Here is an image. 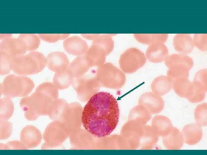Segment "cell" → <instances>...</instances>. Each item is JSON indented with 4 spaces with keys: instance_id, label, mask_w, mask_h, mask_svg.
Masks as SVG:
<instances>
[{
    "instance_id": "6da1fadb",
    "label": "cell",
    "mask_w": 207,
    "mask_h": 155,
    "mask_svg": "<svg viewBox=\"0 0 207 155\" xmlns=\"http://www.w3.org/2000/svg\"><path fill=\"white\" fill-rule=\"evenodd\" d=\"M119 109L117 101L110 93L96 92L89 98L83 111L81 121L85 129L98 138L110 135L118 124Z\"/></svg>"
},
{
    "instance_id": "7a4b0ae2",
    "label": "cell",
    "mask_w": 207,
    "mask_h": 155,
    "mask_svg": "<svg viewBox=\"0 0 207 155\" xmlns=\"http://www.w3.org/2000/svg\"><path fill=\"white\" fill-rule=\"evenodd\" d=\"M57 88L52 83H43L30 96L22 98L20 105L26 118L34 120L41 115L47 114L54 104L57 96Z\"/></svg>"
},
{
    "instance_id": "3957f363",
    "label": "cell",
    "mask_w": 207,
    "mask_h": 155,
    "mask_svg": "<svg viewBox=\"0 0 207 155\" xmlns=\"http://www.w3.org/2000/svg\"><path fill=\"white\" fill-rule=\"evenodd\" d=\"M47 63L46 58L41 53L32 51L13 59L12 70L22 75L37 74L42 71Z\"/></svg>"
},
{
    "instance_id": "277c9868",
    "label": "cell",
    "mask_w": 207,
    "mask_h": 155,
    "mask_svg": "<svg viewBox=\"0 0 207 155\" xmlns=\"http://www.w3.org/2000/svg\"><path fill=\"white\" fill-rule=\"evenodd\" d=\"M34 86V82L30 78L11 74L5 78L1 85V91L9 98L23 97L28 95Z\"/></svg>"
},
{
    "instance_id": "5b68a950",
    "label": "cell",
    "mask_w": 207,
    "mask_h": 155,
    "mask_svg": "<svg viewBox=\"0 0 207 155\" xmlns=\"http://www.w3.org/2000/svg\"><path fill=\"white\" fill-rule=\"evenodd\" d=\"M95 77L100 86L114 89L122 88L126 81L124 73L110 63L99 67Z\"/></svg>"
},
{
    "instance_id": "8992f818",
    "label": "cell",
    "mask_w": 207,
    "mask_h": 155,
    "mask_svg": "<svg viewBox=\"0 0 207 155\" xmlns=\"http://www.w3.org/2000/svg\"><path fill=\"white\" fill-rule=\"evenodd\" d=\"M146 61L144 54L138 49L132 48L127 49L121 55L119 64L123 73L131 74L142 67Z\"/></svg>"
},
{
    "instance_id": "52a82bcc",
    "label": "cell",
    "mask_w": 207,
    "mask_h": 155,
    "mask_svg": "<svg viewBox=\"0 0 207 155\" xmlns=\"http://www.w3.org/2000/svg\"><path fill=\"white\" fill-rule=\"evenodd\" d=\"M0 51L13 59L25 54L28 51L24 42L18 38H9L2 40L0 43Z\"/></svg>"
},
{
    "instance_id": "ba28073f",
    "label": "cell",
    "mask_w": 207,
    "mask_h": 155,
    "mask_svg": "<svg viewBox=\"0 0 207 155\" xmlns=\"http://www.w3.org/2000/svg\"><path fill=\"white\" fill-rule=\"evenodd\" d=\"M139 103L152 114L160 112L164 106V100L160 96L149 92L144 93L141 96Z\"/></svg>"
},
{
    "instance_id": "9c48e42d",
    "label": "cell",
    "mask_w": 207,
    "mask_h": 155,
    "mask_svg": "<svg viewBox=\"0 0 207 155\" xmlns=\"http://www.w3.org/2000/svg\"><path fill=\"white\" fill-rule=\"evenodd\" d=\"M63 45L66 52L75 56L85 55L89 48L86 42L77 36H73L66 38L64 41Z\"/></svg>"
},
{
    "instance_id": "30bf717a",
    "label": "cell",
    "mask_w": 207,
    "mask_h": 155,
    "mask_svg": "<svg viewBox=\"0 0 207 155\" xmlns=\"http://www.w3.org/2000/svg\"><path fill=\"white\" fill-rule=\"evenodd\" d=\"M46 59L48 68L55 72L68 68L70 64L67 56L63 52H52L48 55Z\"/></svg>"
},
{
    "instance_id": "8fae6325",
    "label": "cell",
    "mask_w": 207,
    "mask_h": 155,
    "mask_svg": "<svg viewBox=\"0 0 207 155\" xmlns=\"http://www.w3.org/2000/svg\"><path fill=\"white\" fill-rule=\"evenodd\" d=\"M41 139L42 135L40 131L32 125L25 127L21 133V141L27 148H32L38 146Z\"/></svg>"
},
{
    "instance_id": "7c38bea8",
    "label": "cell",
    "mask_w": 207,
    "mask_h": 155,
    "mask_svg": "<svg viewBox=\"0 0 207 155\" xmlns=\"http://www.w3.org/2000/svg\"><path fill=\"white\" fill-rule=\"evenodd\" d=\"M168 55L167 47L164 43H155L150 45L145 53L147 60L154 63L163 62Z\"/></svg>"
},
{
    "instance_id": "4fadbf2b",
    "label": "cell",
    "mask_w": 207,
    "mask_h": 155,
    "mask_svg": "<svg viewBox=\"0 0 207 155\" xmlns=\"http://www.w3.org/2000/svg\"><path fill=\"white\" fill-rule=\"evenodd\" d=\"M182 133L184 142L188 145H195L201 139L203 132L201 127L195 123H189L183 127Z\"/></svg>"
},
{
    "instance_id": "5bb4252c",
    "label": "cell",
    "mask_w": 207,
    "mask_h": 155,
    "mask_svg": "<svg viewBox=\"0 0 207 155\" xmlns=\"http://www.w3.org/2000/svg\"><path fill=\"white\" fill-rule=\"evenodd\" d=\"M162 137L163 145L167 149L179 150L183 146L184 141L182 133L175 127H173L169 133Z\"/></svg>"
},
{
    "instance_id": "9a60e30c",
    "label": "cell",
    "mask_w": 207,
    "mask_h": 155,
    "mask_svg": "<svg viewBox=\"0 0 207 155\" xmlns=\"http://www.w3.org/2000/svg\"><path fill=\"white\" fill-rule=\"evenodd\" d=\"M172 88L177 95L185 98L188 101L194 91L192 82H191L188 78H180L173 81Z\"/></svg>"
},
{
    "instance_id": "2e32d148",
    "label": "cell",
    "mask_w": 207,
    "mask_h": 155,
    "mask_svg": "<svg viewBox=\"0 0 207 155\" xmlns=\"http://www.w3.org/2000/svg\"><path fill=\"white\" fill-rule=\"evenodd\" d=\"M173 43L176 51L185 55L191 53L194 46L193 38L187 34H176L173 38Z\"/></svg>"
},
{
    "instance_id": "e0dca14e",
    "label": "cell",
    "mask_w": 207,
    "mask_h": 155,
    "mask_svg": "<svg viewBox=\"0 0 207 155\" xmlns=\"http://www.w3.org/2000/svg\"><path fill=\"white\" fill-rule=\"evenodd\" d=\"M85 55L90 66L99 67L104 63L106 54L100 46L92 44L88 48Z\"/></svg>"
},
{
    "instance_id": "ac0fdd59",
    "label": "cell",
    "mask_w": 207,
    "mask_h": 155,
    "mask_svg": "<svg viewBox=\"0 0 207 155\" xmlns=\"http://www.w3.org/2000/svg\"><path fill=\"white\" fill-rule=\"evenodd\" d=\"M173 81L167 76L160 75L155 78L151 84L154 94L162 96L167 94L172 88Z\"/></svg>"
},
{
    "instance_id": "d6986e66",
    "label": "cell",
    "mask_w": 207,
    "mask_h": 155,
    "mask_svg": "<svg viewBox=\"0 0 207 155\" xmlns=\"http://www.w3.org/2000/svg\"><path fill=\"white\" fill-rule=\"evenodd\" d=\"M91 67L84 55L76 57L68 68L75 78L83 76Z\"/></svg>"
},
{
    "instance_id": "ffe728a7",
    "label": "cell",
    "mask_w": 207,
    "mask_h": 155,
    "mask_svg": "<svg viewBox=\"0 0 207 155\" xmlns=\"http://www.w3.org/2000/svg\"><path fill=\"white\" fill-rule=\"evenodd\" d=\"M152 125L157 134L162 137L169 133L173 127L170 119L162 115L154 117L152 120Z\"/></svg>"
},
{
    "instance_id": "44dd1931",
    "label": "cell",
    "mask_w": 207,
    "mask_h": 155,
    "mask_svg": "<svg viewBox=\"0 0 207 155\" xmlns=\"http://www.w3.org/2000/svg\"><path fill=\"white\" fill-rule=\"evenodd\" d=\"M74 78L71 71L68 68L56 72L53 81L57 88L62 90L67 88L72 84Z\"/></svg>"
},
{
    "instance_id": "7402d4cb",
    "label": "cell",
    "mask_w": 207,
    "mask_h": 155,
    "mask_svg": "<svg viewBox=\"0 0 207 155\" xmlns=\"http://www.w3.org/2000/svg\"><path fill=\"white\" fill-rule=\"evenodd\" d=\"M165 64L168 68L175 65L185 66L190 70L193 65L192 59L184 54H174L168 55L164 60Z\"/></svg>"
},
{
    "instance_id": "603a6c76",
    "label": "cell",
    "mask_w": 207,
    "mask_h": 155,
    "mask_svg": "<svg viewBox=\"0 0 207 155\" xmlns=\"http://www.w3.org/2000/svg\"><path fill=\"white\" fill-rule=\"evenodd\" d=\"M168 68L167 76L172 81L180 78H188L190 70L185 66L175 65L171 66Z\"/></svg>"
},
{
    "instance_id": "cb8c5ba5",
    "label": "cell",
    "mask_w": 207,
    "mask_h": 155,
    "mask_svg": "<svg viewBox=\"0 0 207 155\" xmlns=\"http://www.w3.org/2000/svg\"><path fill=\"white\" fill-rule=\"evenodd\" d=\"M14 109L13 102L10 98L6 97L0 101V120H6L12 116Z\"/></svg>"
},
{
    "instance_id": "d4e9b609",
    "label": "cell",
    "mask_w": 207,
    "mask_h": 155,
    "mask_svg": "<svg viewBox=\"0 0 207 155\" xmlns=\"http://www.w3.org/2000/svg\"><path fill=\"white\" fill-rule=\"evenodd\" d=\"M136 37L140 42L150 45L157 43H164L167 40L168 35L165 34H139Z\"/></svg>"
},
{
    "instance_id": "484cf974",
    "label": "cell",
    "mask_w": 207,
    "mask_h": 155,
    "mask_svg": "<svg viewBox=\"0 0 207 155\" xmlns=\"http://www.w3.org/2000/svg\"><path fill=\"white\" fill-rule=\"evenodd\" d=\"M18 38L24 44L28 51L36 50L39 47L40 44V38L35 34H20Z\"/></svg>"
},
{
    "instance_id": "4316f807",
    "label": "cell",
    "mask_w": 207,
    "mask_h": 155,
    "mask_svg": "<svg viewBox=\"0 0 207 155\" xmlns=\"http://www.w3.org/2000/svg\"><path fill=\"white\" fill-rule=\"evenodd\" d=\"M92 44L98 45L102 48L104 51L106 56L112 51L114 45L111 37L107 35H99L93 40Z\"/></svg>"
},
{
    "instance_id": "83f0119b",
    "label": "cell",
    "mask_w": 207,
    "mask_h": 155,
    "mask_svg": "<svg viewBox=\"0 0 207 155\" xmlns=\"http://www.w3.org/2000/svg\"><path fill=\"white\" fill-rule=\"evenodd\" d=\"M194 119L196 124L200 127L207 125V104L204 103L198 105L194 111Z\"/></svg>"
},
{
    "instance_id": "f1b7e54d",
    "label": "cell",
    "mask_w": 207,
    "mask_h": 155,
    "mask_svg": "<svg viewBox=\"0 0 207 155\" xmlns=\"http://www.w3.org/2000/svg\"><path fill=\"white\" fill-rule=\"evenodd\" d=\"M193 85L200 90L207 91V70L202 69L195 74L193 82Z\"/></svg>"
},
{
    "instance_id": "f546056e",
    "label": "cell",
    "mask_w": 207,
    "mask_h": 155,
    "mask_svg": "<svg viewBox=\"0 0 207 155\" xmlns=\"http://www.w3.org/2000/svg\"><path fill=\"white\" fill-rule=\"evenodd\" d=\"M12 59L4 53L0 51V73L4 75L12 70Z\"/></svg>"
},
{
    "instance_id": "4dcf8cb0",
    "label": "cell",
    "mask_w": 207,
    "mask_h": 155,
    "mask_svg": "<svg viewBox=\"0 0 207 155\" xmlns=\"http://www.w3.org/2000/svg\"><path fill=\"white\" fill-rule=\"evenodd\" d=\"M193 40L194 45L200 50L205 51L207 50V35L206 34H195Z\"/></svg>"
},
{
    "instance_id": "1f68e13d",
    "label": "cell",
    "mask_w": 207,
    "mask_h": 155,
    "mask_svg": "<svg viewBox=\"0 0 207 155\" xmlns=\"http://www.w3.org/2000/svg\"><path fill=\"white\" fill-rule=\"evenodd\" d=\"M37 35L44 41L53 43L59 40L67 38L69 36L68 34H38Z\"/></svg>"
},
{
    "instance_id": "d6a6232c",
    "label": "cell",
    "mask_w": 207,
    "mask_h": 155,
    "mask_svg": "<svg viewBox=\"0 0 207 155\" xmlns=\"http://www.w3.org/2000/svg\"><path fill=\"white\" fill-rule=\"evenodd\" d=\"M12 130V124L6 120H0L1 140L5 139L10 135Z\"/></svg>"
},
{
    "instance_id": "836d02e7",
    "label": "cell",
    "mask_w": 207,
    "mask_h": 155,
    "mask_svg": "<svg viewBox=\"0 0 207 155\" xmlns=\"http://www.w3.org/2000/svg\"><path fill=\"white\" fill-rule=\"evenodd\" d=\"M0 146V149H27V148L21 142L13 141L9 142L5 144Z\"/></svg>"
},
{
    "instance_id": "e575fe53",
    "label": "cell",
    "mask_w": 207,
    "mask_h": 155,
    "mask_svg": "<svg viewBox=\"0 0 207 155\" xmlns=\"http://www.w3.org/2000/svg\"><path fill=\"white\" fill-rule=\"evenodd\" d=\"M81 35L85 38L90 40H94L98 36V34H82Z\"/></svg>"
},
{
    "instance_id": "d590c367",
    "label": "cell",
    "mask_w": 207,
    "mask_h": 155,
    "mask_svg": "<svg viewBox=\"0 0 207 155\" xmlns=\"http://www.w3.org/2000/svg\"><path fill=\"white\" fill-rule=\"evenodd\" d=\"M12 34H0V39L1 40H3L12 37Z\"/></svg>"
}]
</instances>
